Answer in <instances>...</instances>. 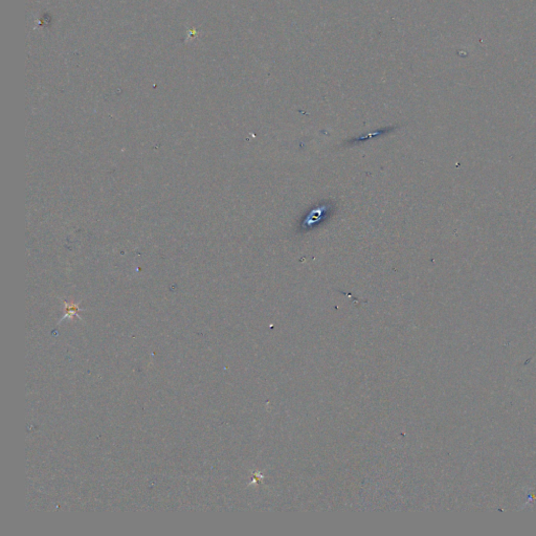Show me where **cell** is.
I'll list each match as a JSON object with an SVG mask.
<instances>
[{
  "instance_id": "6da1fadb",
  "label": "cell",
  "mask_w": 536,
  "mask_h": 536,
  "mask_svg": "<svg viewBox=\"0 0 536 536\" xmlns=\"http://www.w3.org/2000/svg\"><path fill=\"white\" fill-rule=\"evenodd\" d=\"M329 212H330V205H327V204L316 206L315 208L313 207L311 212L308 214L303 220L302 225H301L302 230L306 231V230L312 229L313 226L320 223V221L324 220L325 216L328 215Z\"/></svg>"
},
{
  "instance_id": "7a4b0ae2",
  "label": "cell",
  "mask_w": 536,
  "mask_h": 536,
  "mask_svg": "<svg viewBox=\"0 0 536 536\" xmlns=\"http://www.w3.org/2000/svg\"><path fill=\"white\" fill-rule=\"evenodd\" d=\"M78 311V307L77 305H66V312H67V316H72V315H75Z\"/></svg>"
},
{
  "instance_id": "3957f363",
  "label": "cell",
  "mask_w": 536,
  "mask_h": 536,
  "mask_svg": "<svg viewBox=\"0 0 536 536\" xmlns=\"http://www.w3.org/2000/svg\"><path fill=\"white\" fill-rule=\"evenodd\" d=\"M382 133H383V131H382V130H380V131H377V132H375V133H371V134H369V135L363 136L362 138L356 139V141H359V140H364V139H369L370 137H375V136H378V135H380V134H382Z\"/></svg>"
}]
</instances>
